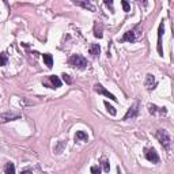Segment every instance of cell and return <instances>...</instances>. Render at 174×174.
<instances>
[{"label":"cell","mask_w":174,"mask_h":174,"mask_svg":"<svg viewBox=\"0 0 174 174\" xmlns=\"http://www.w3.org/2000/svg\"><path fill=\"white\" fill-rule=\"evenodd\" d=\"M155 136H157L158 142L160 143L163 146V148L166 150V151H170L171 148V139H170V135H169L167 131H165V129H159V131L155 133Z\"/></svg>","instance_id":"6da1fadb"},{"label":"cell","mask_w":174,"mask_h":174,"mask_svg":"<svg viewBox=\"0 0 174 174\" xmlns=\"http://www.w3.org/2000/svg\"><path fill=\"white\" fill-rule=\"evenodd\" d=\"M68 63L71 67H75V68H79V69H84L86 67L89 66L87 59H84L82 54H72L68 59Z\"/></svg>","instance_id":"7a4b0ae2"},{"label":"cell","mask_w":174,"mask_h":174,"mask_svg":"<svg viewBox=\"0 0 174 174\" xmlns=\"http://www.w3.org/2000/svg\"><path fill=\"white\" fill-rule=\"evenodd\" d=\"M142 30H140L139 26H136V27L131 29V30H128V32L124 34V37L121 38V41L123 42H135V41H137L140 37H142Z\"/></svg>","instance_id":"3957f363"},{"label":"cell","mask_w":174,"mask_h":174,"mask_svg":"<svg viewBox=\"0 0 174 174\" xmlns=\"http://www.w3.org/2000/svg\"><path fill=\"white\" fill-rule=\"evenodd\" d=\"M144 155H146V159L150 160V162L159 163V155L154 148H146L144 150Z\"/></svg>","instance_id":"277c9868"},{"label":"cell","mask_w":174,"mask_h":174,"mask_svg":"<svg viewBox=\"0 0 174 174\" xmlns=\"http://www.w3.org/2000/svg\"><path fill=\"white\" fill-rule=\"evenodd\" d=\"M20 117L19 113H12V111H6L0 113V123H7V121H14Z\"/></svg>","instance_id":"5b68a950"},{"label":"cell","mask_w":174,"mask_h":174,"mask_svg":"<svg viewBox=\"0 0 174 174\" xmlns=\"http://www.w3.org/2000/svg\"><path fill=\"white\" fill-rule=\"evenodd\" d=\"M94 91H95V93H98V94L105 95V97H108L109 99H111V101H117V98L114 97V95L111 94V93H109L108 90H106L102 84H99V83H97V84L94 86Z\"/></svg>","instance_id":"8992f818"},{"label":"cell","mask_w":174,"mask_h":174,"mask_svg":"<svg viewBox=\"0 0 174 174\" xmlns=\"http://www.w3.org/2000/svg\"><path fill=\"white\" fill-rule=\"evenodd\" d=\"M137 113H139V103L135 102L133 105L129 108V110L127 111V114L124 116V120H128V118H135L137 116Z\"/></svg>","instance_id":"52a82bcc"},{"label":"cell","mask_w":174,"mask_h":174,"mask_svg":"<svg viewBox=\"0 0 174 174\" xmlns=\"http://www.w3.org/2000/svg\"><path fill=\"white\" fill-rule=\"evenodd\" d=\"M163 30H165V26L163 23L159 25V30H158V53L159 56H163V50H162V34H163Z\"/></svg>","instance_id":"ba28073f"},{"label":"cell","mask_w":174,"mask_h":174,"mask_svg":"<svg viewBox=\"0 0 174 174\" xmlns=\"http://www.w3.org/2000/svg\"><path fill=\"white\" fill-rule=\"evenodd\" d=\"M144 86L147 87V90L155 89V86H157V80H155L154 75H151V74L147 75V76H146V82H144Z\"/></svg>","instance_id":"9c48e42d"},{"label":"cell","mask_w":174,"mask_h":174,"mask_svg":"<svg viewBox=\"0 0 174 174\" xmlns=\"http://www.w3.org/2000/svg\"><path fill=\"white\" fill-rule=\"evenodd\" d=\"M89 52H90V54H91L93 57H98V56H99V53H101V46L98 45V44H91L90 48H89Z\"/></svg>","instance_id":"30bf717a"},{"label":"cell","mask_w":174,"mask_h":174,"mask_svg":"<svg viewBox=\"0 0 174 174\" xmlns=\"http://www.w3.org/2000/svg\"><path fill=\"white\" fill-rule=\"evenodd\" d=\"M148 111L151 114H157L158 111H159L160 114H166V113H167L166 108H158V106H155V105H148Z\"/></svg>","instance_id":"8fae6325"},{"label":"cell","mask_w":174,"mask_h":174,"mask_svg":"<svg viewBox=\"0 0 174 174\" xmlns=\"http://www.w3.org/2000/svg\"><path fill=\"white\" fill-rule=\"evenodd\" d=\"M49 80H50V83H52V89H59L61 86L60 78L56 76V75H50V76H49Z\"/></svg>","instance_id":"7c38bea8"},{"label":"cell","mask_w":174,"mask_h":174,"mask_svg":"<svg viewBox=\"0 0 174 174\" xmlns=\"http://www.w3.org/2000/svg\"><path fill=\"white\" fill-rule=\"evenodd\" d=\"M74 4L83 7V8H87V10H90V11H95V7L93 6V4L90 3V2H78V0H75Z\"/></svg>","instance_id":"4fadbf2b"},{"label":"cell","mask_w":174,"mask_h":174,"mask_svg":"<svg viewBox=\"0 0 174 174\" xmlns=\"http://www.w3.org/2000/svg\"><path fill=\"white\" fill-rule=\"evenodd\" d=\"M42 59H44V63L46 64L48 68H52V67H53V57H52V54H49V53L42 54Z\"/></svg>","instance_id":"5bb4252c"},{"label":"cell","mask_w":174,"mask_h":174,"mask_svg":"<svg viewBox=\"0 0 174 174\" xmlns=\"http://www.w3.org/2000/svg\"><path fill=\"white\" fill-rule=\"evenodd\" d=\"M94 35L97 38H102V25L101 23H95V26H94Z\"/></svg>","instance_id":"9a60e30c"},{"label":"cell","mask_w":174,"mask_h":174,"mask_svg":"<svg viewBox=\"0 0 174 174\" xmlns=\"http://www.w3.org/2000/svg\"><path fill=\"white\" fill-rule=\"evenodd\" d=\"M4 173L6 174H15V165L11 162H8L4 167Z\"/></svg>","instance_id":"2e32d148"},{"label":"cell","mask_w":174,"mask_h":174,"mask_svg":"<svg viewBox=\"0 0 174 174\" xmlns=\"http://www.w3.org/2000/svg\"><path fill=\"white\" fill-rule=\"evenodd\" d=\"M75 139L76 140H87L89 139V136H87V133H86V132H83V131H78L76 132V135H75Z\"/></svg>","instance_id":"e0dca14e"},{"label":"cell","mask_w":174,"mask_h":174,"mask_svg":"<svg viewBox=\"0 0 174 174\" xmlns=\"http://www.w3.org/2000/svg\"><path fill=\"white\" fill-rule=\"evenodd\" d=\"M103 103H105L106 110H108L109 113H110V116H116V114H117V110H116V109H114L111 105H109V102H108V101H105V102H103Z\"/></svg>","instance_id":"ac0fdd59"},{"label":"cell","mask_w":174,"mask_h":174,"mask_svg":"<svg viewBox=\"0 0 174 174\" xmlns=\"http://www.w3.org/2000/svg\"><path fill=\"white\" fill-rule=\"evenodd\" d=\"M7 63H8V57H7V54L2 53V54H0V67L7 66Z\"/></svg>","instance_id":"d6986e66"},{"label":"cell","mask_w":174,"mask_h":174,"mask_svg":"<svg viewBox=\"0 0 174 174\" xmlns=\"http://www.w3.org/2000/svg\"><path fill=\"white\" fill-rule=\"evenodd\" d=\"M121 6H123V8H124V11H125V12H129V11H131V6H129L128 2L123 0V2H121Z\"/></svg>","instance_id":"ffe728a7"},{"label":"cell","mask_w":174,"mask_h":174,"mask_svg":"<svg viewBox=\"0 0 174 174\" xmlns=\"http://www.w3.org/2000/svg\"><path fill=\"white\" fill-rule=\"evenodd\" d=\"M90 171H91V174H101V167L99 166H91Z\"/></svg>","instance_id":"44dd1931"},{"label":"cell","mask_w":174,"mask_h":174,"mask_svg":"<svg viewBox=\"0 0 174 174\" xmlns=\"http://www.w3.org/2000/svg\"><path fill=\"white\" fill-rule=\"evenodd\" d=\"M63 80H64L66 83H68V84H71V83H72L71 76H69V75H67V74H64V75H63Z\"/></svg>","instance_id":"7402d4cb"},{"label":"cell","mask_w":174,"mask_h":174,"mask_svg":"<svg viewBox=\"0 0 174 174\" xmlns=\"http://www.w3.org/2000/svg\"><path fill=\"white\" fill-rule=\"evenodd\" d=\"M102 166H103V170H105L106 173H109V170H110V166H109V162H108V160L102 162Z\"/></svg>","instance_id":"603a6c76"},{"label":"cell","mask_w":174,"mask_h":174,"mask_svg":"<svg viewBox=\"0 0 174 174\" xmlns=\"http://www.w3.org/2000/svg\"><path fill=\"white\" fill-rule=\"evenodd\" d=\"M105 4H106V6H113V2H108V0H106V2H105Z\"/></svg>","instance_id":"cb8c5ba5"},{"label":"cell","mask_w":174,"mask_h":174,"mask_svg":"<svg viewBox=\"0 0 174 174\" xmlns=\"http://www.w3.org/2000/svg\"><path fill=\"white\" fill-rule=\"evenodd\" d=\"M20 174H33V173H32V171H27V170H26V171H22Z\"/></svg>","instance_id":"d4e9b609"}]
</instances>
